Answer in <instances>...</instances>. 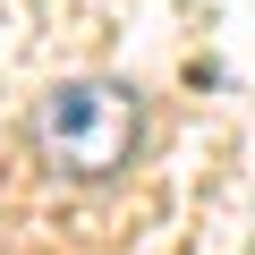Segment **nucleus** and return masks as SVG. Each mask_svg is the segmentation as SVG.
I'll use <instances>...</instances> for the list:
<instances>
[{"instance_id":"obj_1","label":"nucleus","mask_w":255,"mask_h":255,"mask_svg":"<svg viewBox=\"0 0 255 255\" xmlns=\"http://www.w3.org/2000/svg\"><path fill=\"white\" fill-rule=\"evenodd\" d=\"M136 145H145V102L111 77H77L34 102V153L60 179H119Z\"/></svg>"}]
</instances>
